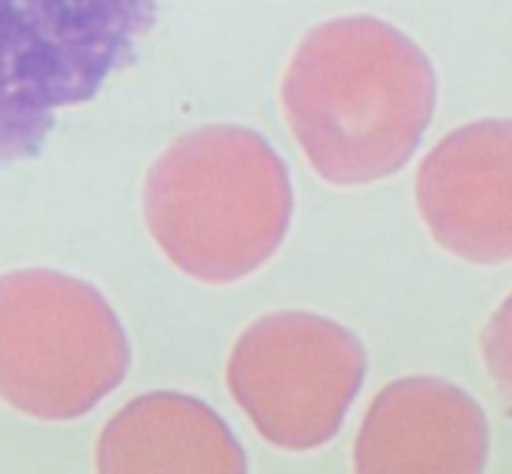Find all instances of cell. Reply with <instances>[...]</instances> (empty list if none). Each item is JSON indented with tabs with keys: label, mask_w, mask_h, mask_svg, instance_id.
Masks as SVG:
<instances>
[{
	"label": "cell",
	"mask_w": 512,
	"mask_h": 474,
	"mask_svg": "<svg viewBox=\"0 0 512 474\" xmlns=\"http://www.w3.org/2000/svg\"><path fill=\"white\" fill-rule=\"evenodd\" d=\"M154 0H0V164L36 158L56 111L134 61Z\"/></svg>",
	"instance_id": "obj_3"
},
{
	"label": "cell",
	"mask_w": 512,
	"mask_h": 474,
	"mask_svg": "<svg viewBox=\"0 0 512 474\" xmlns=\"http://www.w3.org/2000/svg\"><path fill=\"white\" fill-rule=\"evenodd\" d=\"M477 414L452 384L407 377L372 402L357 444V472H465L475 467Z\"/></svg>",
	"instance_id": "obj_6"
},
{
	"label": "cell",
	"mask_w": 512,
	"mask_h": 474,
	"mask_svg": "<svg viewBox=\"0 0 512 474\" xmlns=\"http://www.w3.org/2000/svg\"><path fill=\"white\" fill-rule=\"evenodd\" d=\"M131 367V347L101 291L28 269L0 279V397L38 419L96 409Z\"/></svg>",
	"instance_id": "obj_4"
},
{
	"label": "cell",
	"mask_w": 512,
	"mask_h": 474,
	"mask_svg": "<svg viewBox=\"0 0 512 474\" xmlns=\"http://www.w3.org/2000/svg\"><path fill=\"white\" fill-rule=\"evenodd\" d=\"M289 169L262 133L234 123L176 138L149 169L144 214L171 264L231 284L267 264L292 224Z\"/></svg>",
	"instance_id": "obj_2"
},
{
	"label": "cell",
	"mask_w": 512,
	"mask_h": 474,
	"mask_svg": "<svg viewBox=\"0 0 512 474\" xmlns=\"http://www.w3.org/2000/svg\"><path fill=\"white\" fill-rule=\"evenodd\" d=\"M435 96L425 51L369 16L314 28L282 88L284 113L309 164L339 186L397 174L425 138Z\"/></svg>",
	"instance_id": "obj_1"
},
{
	"label": "cell",
	"mask_w": 512,
	"mask_h": 474,
	"mask_svg": "<svg viewBox=\"0 0 512 474\" xmlns=\"http://www.w3.org/2000/svg\"><path fill=\"white\" fill-rule=\"evenodd\" d=\"M367 374L362 342L309 311L251 324L226 367L231 397L274 447L317 449L342 429Z\"/></svg>",
	"instance_id": "obj_5"
},
{
	"label": "cell",
	"mask_w": 512,
	"mask_h": 474,
	"mask_svg": "<svg viewBox=\"0 0 512 474\" xmlns=\"http://www.w3.org/2000/svg\"><path fill=\"white\" fill-rule=\"evenodd\" d=\"M98 472H246L224 419L199 399L154 392L128 402L103 429Z\"/></svg>",
	"instance_id": "obj_7"
}]
</instances>
